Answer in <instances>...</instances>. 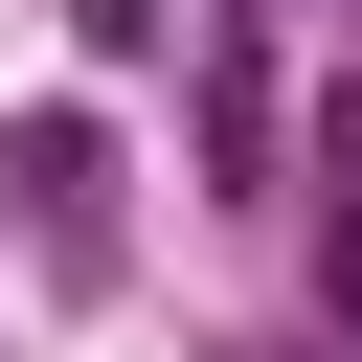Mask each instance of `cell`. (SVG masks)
Masks as SVG:
<instances>
[{"label":"cell","instance_id":"cell-1","mask_svg":"<svg viewBox=\"0 0 362 362\" xmlns=\"http://www.w3.org/2000/svg\"><path fill=\"white\" fill-rule=\"evenodd\" d=\"M0 204H23V249H45L68 294L113 272V136H90V113H23V136H0Z\"/></svg>","mask_w":362,"mask_h":362},{"label":"cell","instance_id":"cell-2","mask_svg":"<svg viewBox=\"0 0 362 362\" xmlns=\"http://www.w3.org/2000/svg\"><path fill=\"white\" fill-rule=\"evenodd\" d=\"M317 158H339V181H362V68H339V90H317Z\"/></svg>","mask_w":362,"mask_h":362}]
</instances>
